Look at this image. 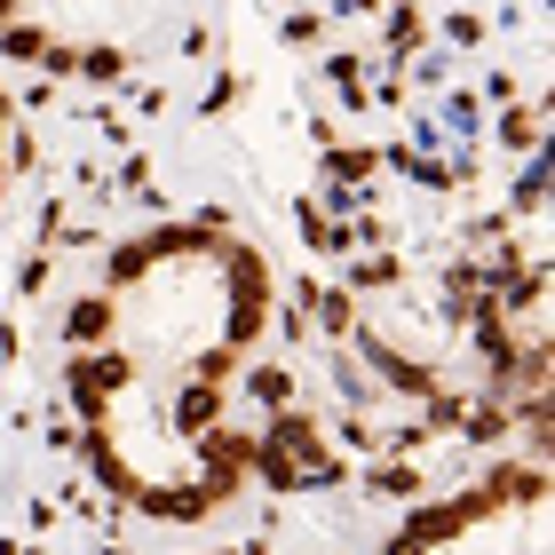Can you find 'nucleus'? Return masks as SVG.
Listing matches in <instances>:
<instances>
[{
    "instance_id": "nucleus-1",
    "label": "nucleus",
    "mask_w": 555,
    "mask_h": 555,
    "mask_svg": "<svg viewBox=\"0 0 555 555\" xmlns=\"http://www.w3.org/2000/svg\"><path fill=\"white\" fill-rule=\"evenodd\" d=\"M135 382V365L119 358V349H72V365H64V389H72V405H80L95 428H104L112 413V397Z\"/></svg>"
},
{
    "instance_id": "nucleus-2",
    "label": "nucleus",
    "mask_w": 555,
    "mask_h": 555,
    "mask_svg": "<svg viewBox=\"0 0 555 555\" xmlns=\"http://www.w3.org/2000/svg\"><path fill=\"white\" fill-rule=\"evenodd\" d=\"M540 492H547V468H540V461H500V468H485V476L468 485L476 516H500V508H540Z\"/></svg>"
},
{
    "instance_id": "nucleus-3",
    "label": "nucleus",
    "mask_w": 555,
    "mask_h": 555,
    "mask_svg": "<svg viewBox=\"0 0 555 555\" xmlns=\"http://www.w3.org/2000/svg\"><path fill=\"white\" fill-rule=\"evenodd\" d=\"M270 444L278 452H286V461H310V476H325V485H341V461H334V452H325V437H318V421L310 413H278L270 421Z\"/></svg>"
},
{
    "instance_id": "nucleus-4",
    "label": "nucleus",
    "mask_w": 555,
    "mask_h": 555,
    "mask_svg": "<svg viewBox=\"0 0 555 555\" xmlns=\"http://www.w3.org/2000/svg\"><path fill=\"white\" fill-rule=\"evenodd\" d=\"M468 524H485V516H476V500H421L405 532H413L421 547H444V540H461Z\"/></svg>"
},
{
    "instance_id": "nucleus-5",
    "label": "nucleus",
    "mask_w": 555,
    "mask_h": 555,
    "mask_svg": "<svg viewBox=\"0 0 555 555\" xmlns=\"http://www.w3.org/2000/svg\"><path fill=\"white\" fill-rule=\"evenodd\" d=\"M112 334H119V301H112V294H80V301L64 310V341H72V349H104Z\"/></svg>"
},
{
    "instance_id": "nucleus-6",
    "label": "nucleus",
    "mask_w": 555,
    "mask_h": 555,
    "mask_svg": "<svg viewBox=\"0 0 555 555\" xmlns=\"http://www.w3.org/2000/svg\"><path fill=\"white\" fill-rule=\"evenodd\" d=\"M365 358L382 365V382H389V389H405V397H437V373H428V365H413V358H405V349H397V341L365 334Z\"/></svg>"
},
{
    "instance_id": "nucleus-7",
    "label": "nucleus",
    "mask_w": 555,
    "mask_h": 555,
    "mask_svg": "<svg viewBox=\"0 0 555 555\" xmlns=\"http://www.w3.org/2000/svg\"><path fill=\"white\" fill-rule=\"evenodd\" d=\"M215 413H222V389H207V382H191L183 397H175V421H183L191 437H207V428H215Z\"/></svg>"
},
{
    "instance_id": "nucleus-8",
    "label": "nucleus",
    "mask_w": 555,
    "mask_h": 555,
    "mask_svg": "<svg viewBox=\"0 0 555 555\" xmlns=\"http://www.w3.org/2000/svg\"><path fill=\"white\" fill-rule=\"evenodd\" d=\"M246 397L270 405V413H286V405H294V373H286V365H255V373H246Z\"/></svg>"
},
{
    "instance_id": "nucleus-9",
    "label": "nucleus",
    "mask_w": 555,
    "mask_h": 555,
    "mask_svg": "<svg viewBox=\"0 0 555 555\" xmlns=\"http://www.w3.org/2000/svg\"><path fill=\"white\" fill-rule=\"evenodd\" d=\"M104 278H112V286H143V278H151V246H143V238L112 246V255H104Z\"/></svg>"
},
{
    "instance_id": "nucleus-10",
    "label": "nucleus",
    "mask_w": 555,
    "mask_h": 555,
    "mask_svg": "<svg viewBox=\"0 0 555 555\" xmlns=\"http://www.w3.org/2000/svg\"><path fill=\"white\" fill-rule=\"evenodd\" d=\"M48 48H56V40H48L40 24H9V33H0V56H9V64H48Z\"/></svg>"
},
{
    "instance_id": "nucleus-11",
    "label": "nucleus",
    "mask_w": 555,
    "mask_h": 555,
    "mask_svg": "<svg viewBox=\"0 0 555 555\" xmlns=\"http://www.w3.org/2000/svg\"><path fill=\"white\" fill-rule=\"evenodd\" d=\"M365 492H382V500H413V492H421V468H389V461H373V468H365Z\"/></svg>"
},
{
    "instance_id": "nucleus-12",
    "label": "nucleus",
    "mask_w": 555,
    "mask_h": 555,
    "mask_svg": "<svg viewBox=\"0 0 555 555\" xmlns=\"http://www.w3.org/2000/svg\"><path fill=\"white\" fill-rule=\"evenodd\" d=\"M547 104H524V112H508V119H500V143H516V151H532L540 143V128H547V119H540Z\"/></svg>"
},
{
    "instance_id": "nucleus-13",
    "label": "nucleus",
    "mask_w": 555,
    "mask_h": 555,
    "mask_svg": "<svg viewBox=\"0 0 555 555\" xmlns=\"http://www.w3.org/2000/svg\"><path fill=\"white\" fill-rule=\"evenodd\" d=\"M255 468L270 476V492H301V468H294V461H286L278 444H255Z\"/></svg>"
},
{
    "instance_id": "nucleus-14",
    "label": "nucleus",
    "mask_w": 555,
    "mask_h": 555,
    "mask_svg": "<svg viewBox=\"0 0 555 555\" xmlns=\"http://www.w3.org/2000/svg\"><path fill=\"white\" fill-rule=\"evenodd\" d=\"M80 72H88V80H95V88H112V80H128V48H88V56H80Z\"/></svg>"
},
{
    "instance_id": "nucleus-15",
    "label": "nucleus",
    "mask_w": 555,
    "mask_h": 555,
    "mask_svg": "<svg viewBox=\"0 0 555 555\" xmlns=\"http://www.w3.org/2000/svg\"><path fill=\"white\" fill-rule=\"evenodd\" d=\"M508 428H516V421H508V405H476V413H468V437H476V444H500Z\"/></svg>"
},
{
    "instance_id": "nucleus-16",
    "label": "nucleus",
    "mask_w": 555,
    "mask_h": 555,
    "mask_svg": "<svg viewBox=\"0 0 555 555\" xmlns=\"http://www.w3.org/2000/svg\"><path fill=\"white\" fill-rule=\"evenodd\" d=\"M318 318L334 325V334H349V325H358V294H318Z\"/></svg>"
},
{
    "instance_id": "nucleus-17",
    "label": "nucleus",
    "mask_w": 555,
    "mask_h": 555,
    "mask_svg": "<svg viewBox=\"0 0 555 555\" xmlns=\"http://www.w3.org/2000/svg\"><path fill=\"white\" fill-rule=\"evenodd\" d=\"M389 48H397V56H413V48H421V9H397L389 16Z\"/></svg>"
},
{
    "instance_id": "nucleus-18",
    "label": "nucleus",
    "mask_w": 555,
    "mask_h": 555,
    "mask_svg": "<svg viewBox=\"0 0 555 555\" xmlns=\"http://www.w3.org/2000/svg\"><path fill=\"white\" fill-rule=\"evenodd\" d=\"M540 198H547V175L532 167V175H524V183H516V207H524V215H540Z\"/></svg>"
},
{
    "instance_id": "nucleus-19",
    "label": "nucleus",
    "mask_w": 555,
    "mask_h": 555,
    "mask_svg": "<svg viewBox=\"0 0 555 555\" xmlns=\"http://www.w3.org/2000/svg\"><path fill=\"white\" fill-rule=\"evenodd\" d=\"M444 40H461V48H476V40H485V24H476V16H444Z\"/></svg>"
},
{
    "instance_id": "nucleus-20",
    "label": "nucleus",
    "mask_w": 555,
    "mask_h": 555,
    "mask_svg": "<svg viewBox=\"0 0 555 555\" xmlns=\"http://www.w3.org/2000/svg\"><path fill=\"white\" fill-rule=\"evenodd\" d=\"M382 555H428V547H421V540H413V532H397V540H389V547H382Z\"/></svg>"
},
{
    "instance_id": "nucleus-21",
    "label": "nucleus",
    "mask_w": 555,
    "mask_h": 555,
    "mask_svg": "<svg viewBox=\"0 0 555 555\" xmlns=\"http://www.w3.org/2000/svg\"><path fill=\"white\" fill-rule=\"evenodd\" d=\"M16 9H24V0H0V33H9V24H16Z\"/></svg>"
}]
</instances>
